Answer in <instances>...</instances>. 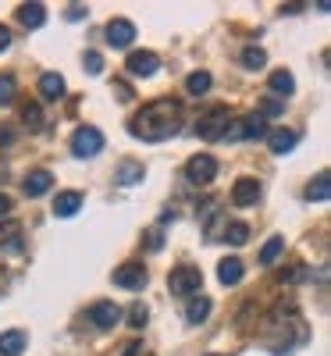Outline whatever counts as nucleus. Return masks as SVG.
Instances as JSON below:
<instances>
[{
  "instance_id": "obj_1",
  "label": "nucleus",
  "mask_w": 331,
  "mask_h": 356,
  "mask_svg": "<svg viewBox=\"0 0 331 356\" xmlns=\"http://www.w3.org/2000/svg\"><path fill=\"white\" fill-rule=\"evenodd\" d=\"M178 129H182V104L171 97L143 104L129 122V132L143 143H164V139L178 136Z\"/></svg>"
},
{
  "instance_id": "obj_2",
  "label": "nucleus",
  "mask_w": 331,
  "mask_h": 356,
  "mask_svg": "<svg viewBox=\"0 0 331 356\" xmlns=\"http://www.w3.org/2000/svg\"><path fill=\"white\" fill-rule=\"evenodd\" d=\"M168 289H171V296H200L203 271H200V267H193V264L175 267V271L168 275Z\"/></svg>"
},
{
  "instance_id": "obj_3",
  "label": "nucleus",
  "mask_w": 331,
  "mask_h": 356,
  "mask_svg": "<svg viewBox=\"0 0 331 356\" xmlns=\"http://www.w3.org/2000/svg\"><path fill=\"white\" fill-rule=\"evenodd\" d=\"M104 150V132L97 129V125H79L75 132H72V154L75 157H97Z\"/></svg>"
},
{
  "instance_id": "obj_4",
  "label": "nucleus",
  "mask_w": 331,
  "mask_h": 356,
  "mask_svg": "<svg viewBox=\"0 0 331 356\" xmlns=\"http://www.w3.org/2000/svg\"><path fill=\"white\" fill-rule=\"evenodd\" d=\"M221 139H267V125L260 114H250V118H239V122H228Z\"/></svg>"
},
{
  "instance_id": "obj_5",
  "label": "nucleus",
  "mask_w": 331,
  "mask_h": 356,
  "mask_svg": "<svg viewBox=\"0 0 331 356\" xmlns=\"http://www.w3.org/2000/svg\"><path fill=\"white\" fill-rule=\"evenodd\" d=\"M186 178L193 186H210L218 178V161L210 157V154H196V157H189V164H186Z\"/></svg>"
},
{
  "instance_id": "obj_6",
  "label": "nucleus",
  "mask_w": 331,
  "mask_h": 356,
  "mask_svg": "<svg viewBox=\"0 0 331 356\" xmlns=\"http://www.w3.org/2000/svg\"><path fill=\"white\" fill-rule=\"evenodd\" d=\"M228 107H210L203 118H200V125H196V136L200 139H221L225 129H228Z\"/></svg>"
},
{
  "instance_id": "obj_7",
  "label": "nucleus",
  "mask_w": 331,
  "mask_h": 356,
  "mask_svg": "<svg viewBox=\"0 0 331 356\" xmlns=\"http://www.w3.org/2000/svg\"><path fill=\"white\" fill-rule=\"evenodd\" d=\"M125 68H129L132 79H150V75H157L161 57H157L154 50H132V54H129V61H125Z\"/></svg>"
},
{
  "instance_id": "obj_8",
  "label": "nucleus",
  "mask_w": 331,
  "mask_h": 356,
  "mask_svg": "<svg viewBox=\"0 0 331 356\" xmlns=\"http://www.w3.org/2000/svg\"><path fill=\"white\" fill-rule=\"evenodd\" d=\"M122 317H125L122 307H114L111 300H100V303L89 307V321H93V328H97V332H111Z\"/></svg>"
},
{
  "instance_id": "obj_9",
  "label": "nucleus",
  "mask_w": 331,
  "mask_h": 356,
  "mask_svg": "<svg viewBox=\"0 0 331 356\" xmlns=\"http://www.w3.org/2000/svg\"><path fill=\"white\" fill-rule=\"evenodd\" d=\"M111 278H114V285H118V289H132V292H136V289H143V285H146V278H150V275H146V267H143V264L129 260V264L118 267V271H114Z\"/></svg>"
},
{
  "instance_id": "obj_10",
  "label": "nucleus",
  "mask_w": 331,
  "mask_h": 356,
  "mask_svg": "<svg viewBox=\"0 0 331 356\" xmlns=\"http://www.w3.org/2000/svg\"><path fill=\"white\" fill-rule=\"evenodd\" d=\"M257 200H260V182L257 178H235L232 207H257Z\"/></svg>"
},
{
  "instance_id": "obj_11",
  "label": "nucleus",
  "mask_w": 331,
  "mask_h": 356,
  "mask_svg": "<svg viewBox=\"0 0 331 356\" xmlns=\"http://www.w3.org/2000/svg\"><path fill=\"white\" fill-rule=\"evenodd\" d=\"M104 36H107V43L111 47H132V40H136V25L129 22V18H114L107 29H104Z\"/></svg>"
},
{
  "instance_id": "obj_12",
  "label": "nucleus",
  "mask_w": 331,
  "mask_h": 356,
  "mask_svg": "<svg viewBox=\"0 0 331 356\" xmlns=\"http://www.w3.org/2000/svg\"><path fill=\"white\" fill-rule=\"evenodd\" d=\"M50 186H54V175H50V171H33V175L22 182V193H25L29 200H36V196L50 193Z\"/></svg>"
},
{
  "instance_id": "obj_13",
  "label": "nucleus",
  "mask_w": 331,
  "mask_h": 356,
  "mask_svg": "<svg viewBox=\"0 0 331 356\" xmlns=\"http://www.w3.org/2000/svg\"><path fill=\"white\" fill-rule=\"evenodd\" d=\"M296 143H299V132L296 129H275V132H267V146L275 154H292Z\"/></svg>"
},
{
  "instance_id": "obj_14",
  "label": "nucleus",
  "mask_w": 331,
  "mask_h": 356,
  "mask_svg": "<svg viewBox=\"0 0 331 356\" xmlns=\"http://www.w3.org/2000/svg\"><path fill=\"white\" fill-rule=\"evenodd\" d=\"M40 97H43L47 104L61 100V97H65V79L57 75V72H47V75H40Z\"/></svg>"
},
{
  "instance_id": "obj_15",
  "label": "nucleus",
  "mask_w": 331,
  "mask_h": 356,
  "mask_svg": "<svg viewBox=\"0 0 331 356\" xmlns=\"http://www.w3.org/2000/svg\"><path fill=\"white\" fill-rule=\"evenodd\" d=\"M243 275H246V267H243V260H239V257H225V260L218 264L221 285H239V282H243Z\"/></svg>"
},
{
  "instance_id": "obj_16",
  "label": "nucleus",
  "mask_w": 331,
  "mask_h": 356,
  "mask_svg": "<svg viewBox=\"0 0 331 356\" xmlns=\"http://www.w3.org/2000/svg\"><path fill=\"white\" fill-rule=\"evenodd\" d=\"M79 207H82V193L68 189V193H61V196L54 200V218H75Z\"/></svg>"
},
{
  "instance_id": "obj_17",
  "label": "nucleus",
  "mask_w": 331,
  "mask_h": 356,
  "mask_svg": "<svg viewBox=\"0 0 331 356\" xmlns=\"http://www.w3.org/2000/svg\"><path fill=\"white\" fill-rule=\"evenodd\" d=\"M114 178H118V186H136V182H143V178H146V168L139 161H122Z\"/></svg>"
},
{
  "instance_id": "obj_18",
  "label": "nucleus",
  "mask_w": 331,
  "mask_h": 356,
  "mask_svg": "<svg viewBox=\"0 0 331 356\" xmlns=\"http://www.w3.org/2000/svg\"><path fill=\"white\" fill-rule=\"evenodd\" d=\"M25 346H29V339H25V332H18V328L0 335V356H22Z\"/></svg>"
},
{
  "instance_id": "obj_19",
  "label": "nucleus",
  "mask_w": 331,
  "mask_h": 356,
  "mask_svg": "<svg viewBox=\"0 0 331 356\" xmlns=\"http://www.w3.org/2000/svg\"><path fill=\"white\" fill-rule=\"evenodd\" d=\"M271 93L275 97H292L296 93V79H292V72H285V68H278V72H271Z\"/></svg>"
},
{
  "instance_id": "obj_20",
  "label": "nucleus",
  "mask_w": 331,
  "mask_h": 356,
  "mask_svg": "<svg viewBox=\"0 0 331 356\" xmlns=\"http://www.w3.org/2000/svg\"><path fill=\"white\" fill-rule=\"evenodd\" d=\"M18 22H22L25 29H40V25L47 22V8H43V4H22V8H18Z\"/></svg>"
},
{
  "instance_id": "obj_21",
  "label": "nucleus",
  "mask_w": 331,
  "mask_h": 356,
  "mask_svg": "<svg viewBox=\"0 0 331 356\" xmlns=\"http://www.w3.org/2000/svg\"><path fill=\"white\" fill-rule=\"evenodd\" d=\"M331 196V175H317L314 182L307 186V200L310 203H324Z\"/></svg>"
},
{
  "instance_id": "obj_22",
  "label": "nucleus",
  "mask_w": 331,
  "mask_h": 356,
  "mask_svg": "<svg viewBox=\"0 0 331 356\" xmlns=\"http://www.w3.org/2000/svg\"><path fill=\"white\" fill-rule=\"evenodd\" d=\"M207 314H210V300H207V296H193L189 307H186V321L200 324V321H207Z\"/></svg>"
},
{
  "instance_id": "obj_23",
  "label": "nucleus",
  "mask_w": 331,
  "mask_h": 356,
  "mask_svg": "<svg viewBox=\"0 0 331 356\" xmlns=\"http://www.w3.org/2000/svg\"><path fill=\"white\" fill-rule=\"evenodd\" d=\"M282 250H285V239H282V235H271V239L264 243V250H260V264L271 267V264L282 257Z\"/></svg>"
},
{
  "instance_id": "obj_24",
  "label": "nucleus",
  "mask_w": 331,
  "mask_h": 356,
  "mask_svg": "<svg viewBox=\"0 0 331 356\" xmlns=\"http://www.w3.org/2000/svg\"><path fill=\"white\" fill-rule=\"evenodd\" d=\"M210 89V72H193L189 79H186V93L189 97H203Z\"/></svg>"
},
{
  "instance_id": "obj_25",
  "label": "nucleus",
  "mask_w": 331,
  "mask_h": 356,
  "mask_svg": "<svg viewBox=\"0 0 331 356\" xmlns=\"http://www.w3.org/2000/svg\"><path fill=\"white\" fill-rule=\"evenodd\" d=\"M225 239H228L232 246H246V243H250V228H246L243 221H235V225L225 228Z\"/></svg>"
},
{
  "instance_id": "obj_26",
  "label": "nucleus",
  "mask_w": 331,
  "mask_h": 356,
  "mask_svg": "<svg viewBox=\"0 0 331 356\" xmlns=\"http://www.w3.org/2000/svg\"><path fill=\"white\" fill-rule=\"evenodd\" d=\"M243 65H246L250 72H260V68L267 65V54H264L260 47H246V50H243Z\"/></svg>"
},
{
  "instance_id": "obj_27",
  "label": "nucleus",
  "mask_w": 331,
  "mask_h": 356,
  "mask_svg": "<svg viewBox=\"0 0 331 356\" xmlns=\"http://www.w3.org/2000/svg\"><path fill=\"white\" fill-rule=\"evenodd\" d=\"M146 321H150V310H146L143 303H132V307H129V328L139 332V328H146Z\"/></svg>"
},
{
  "instance_id": "obj_28",
  "label": "nucleus",
  "mask_w": 331,
  "mask_h": 356,
  "mask_svg": "<svg viewBox=\"0 0 331 356\" xmlns=\"http://www.w3.org/2000/svg\"><path fill=\"white\" fill-rule=\"evenodd\" d=\"M15 79L11 75H0V107H11L15 104Z\"/></svg>"
},
{
  "instance_id": "obj_29",
  "label": "nucleus",
  "mask_w": 331,
  "mask_h": 356,
  "mask_svg": "<svg viewBox=\"0 0 331 356\" xmlns=\"http://www.w3.org/2000/svg\"><path fill=\"white\" fill-rule=\"evenodd\" d=\"M22 122H25L29 129H43V111H40V104H29V107L22 111Z\"/></svg>"
},
{
  "instance_id": "obj_30",
  "label": "nucleus",
  "mask_w": 331,
  "mask_h": 356,
  "mask_svg": "<svg viewBox=\"0 0 331 356\" xmlns=\"http://www.w3.org/2000/svg\"><path fill=\"white\" fill-rule=\"evenodd\" d=\"M82 65H86V72H89V75H100V72H104V57H100L97 50H89V54L82 57Z\"/></svg>"
},
{
  "instance_id": "obj_31",
  "label": "nucleus",
  "mask_w": 331,
  "mask_h": 356,
  "mask_svg": "<svg viewBox=\"0 0 331 356\" xmlns=\"http://www.w3.org/2000/svg\"><path fill=\"white\" fill-rule=\"evenodd\" d=\"M18 232H22V228H18L15 221H8L4 228H0V246H4V243H11V246H18Z\"/></svg>"
},
{
  "instance_id": "obj_32",
  "label": "nucleus",
  "mask_w": 331,
  "mask_h": 356,
  "mask_svg": "<svg viewBox=\"0 0 331 356\" xmlns=\"http://www.w3.org/2000/svg\"><path fill=\"white\" fill-rule=\"evenodd\" d=\"M8 47H11V29H8V25H0V54H4Z\"/></svg>"
},
{
  "instance_id": "obj_33",
  "label": "nucleus",
  "mask_w": 331,
  "mask_h": 356,
  "mask_svg": "<svg viewBox=\"0 0 331 356\" xmlns=\"http://www.w3.org/2000/svg\"><path fill=\"white\" fill-rule=\"evenodd\" d=\"M114 93H118V100H132V89L125 82H114Z\"/></svg>"
},
{
  "instance_id": "obj_34",
  "label": "nucleus",
  "mask_w": 331,
  "mask_h": 356,
  "mask_svg": "<svg viewBox=\"0 0 331 356\" xmlns=\"http://www.w3.org/2000/svg\"><path fill=\"white\" fill-rule=\"evenodd\" d=\"M264 114H271V118L282 114V104H278V100H264Z\"/></svg>"
},
{
  "instance_id": "obj_35",
  "label": "nucleus",
  "mask_w": 331,
  "mask_h": 356,
  "mask_svg": "<svg viewBox=\"0 0 331 356\" xmlns=\"http://www.w3.org/2000/svg\"><path fill=\"white\" fill-rule=\"evenodd\" d=\"M8 214H11V196L0 193V218H8Z\"/></svg>"
},
{
  "instance_id": "obj_36",
  "label": "nucleus",
  "mask_w": 331,
  "mask_h": 356,
  "mask_svg": "<svg viewBox=\"0 0 331 356\" xmlns=\"http://www.w3.org/2000/svg\"><path fill=\"white\" fill-rule=\"evenodd\" d=\"M82 15H86V11H82V4H72V8H68V18H72V22H79Z\"/></svg>"
},
{
  "instance_id": "obj_37",
  "label": "nucleus",
  "mask_w": 331,
  "mask_h": 356,
  "mask_svg": "<svg viewBox=\"0 0 331 356\" xmlns=\"http://www.w3.org/2000/svg\"><path fill=\"white\" fill-rule=\"evenodd\" d=\"M15 139V129H0V146H8Z\"/></svg>"
},
{
  "instance_id": "obj_38",
  "label": "nucleus",
  "mask_w": 331,
  "mask_h": 356,
  "mask_svg": "<svg viewBox=\"0 0 331 356\" xmlns=\"http://www.w3.org/2000/svg\"><path fill=\"white\" fill-rule=\"evenodd\" d=\"M122 356H139V342H129V346L122 349Z\"/></svg>"
},
{
  "instance_id": "obj_39",
  "label": "nucleus",
  "mask_w": 331,
  "mask_h": 356,
  "mask_svg": "<svg viewBox=\"0 0 331 356\" xmlns=\"http://www.w3.org/2000/svg\"><path fill=\"white\" fill-rule=\"evenodd\" d=\"M150 250H161V232H150Z\"/></svg>"
}]
</instances>
